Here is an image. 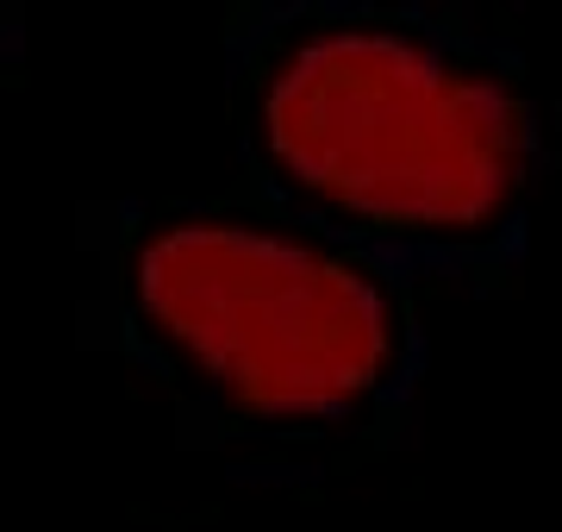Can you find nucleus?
<instances>
[{
    "label": "nucleus",
    "instance_id": "obj_1",
    "mask_svg": "<svg viewBox=\"0 0 562 532\" xmlns=\"http://www.w3.org/2000/svg\"><path fill=\"white\" fill-rule=\"evenodd\" d=\"M269 132L306 182L401 220L487 213L519 151L494 88L462 82L387 38L313 44L281 76Z\"/></svg>",
    "mask_w": 562,
    "mask_h": 532
},
{
    "label": "nucleus",
    "instance_id": "obj_2",
    "mask_svg": "<svg viewBox=\"0 0 562 532\" xmlns=\"http://www.w3.org/2000/svg\"><path fill=\"white\" fill-rule=\"evenodd\" d=\"M169 332L257 408H331L382 364V301L301 245L194 225L144 257Z\"/></svg>",
    "mask_w": 562,
    "mask_h": 532
}]
</instances>
